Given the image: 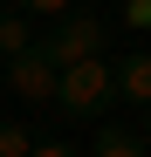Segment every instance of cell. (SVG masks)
<instances>
[{"label":"cell","mask_w":151,"mask_h":157,"mask_svg":"<svg viewBox=\"0 0 151 157\" xmlns=\"http://www.w3.org/2000/svg\"><path fill=\"white\" fill-rule=\"evenodd\" d=\"M28 157H76V150H69V144H35Z\"/></svg>","instance_id":"obj_10"},{"label":"cell","mask_w":151,"mask_h":157,"mask_svg":"<svg viewBox=\"0 0 151 157\" xmlns=\"http://www.w3.org/2000/svg\"><path fill=\"white\" fill-rule=\"evenodd\" d=\"M110 96H117V68H110V55L76 62V68L55 75V109H62V116H103Z\"/></svg>","instance_id":"obj_2"},{"label":"cell","mask_w":151,"mask_h":157,"mask_svg":"<svg viewBox=\"0 0 151 157\" xmlns=\"http://www.w3.org/2000/svg\"><path fill=\"white\" fill-rule=\"evenodd\" d=\"M7 89L28 102V109H55V62H48L41 48L14 55V62H7Z\"/></svg>","instance_id":"obj_3"},{"label":"cell","mask_w":151,"mask_h":157,"mask_svg":"<svg viewBox=\"0 0 151 157\" xmlns=\"http://www.w3.org/2000/svg\"><path fill=\"white\" fill-rule=\"evenodd\" d=\"M137 144H144V157H151V109H144V123H137Z\"/></svg>","instance_id":"obj_11"},{"label":"cell","mask_w":151,"mask_h":157,"mask_svg":"<svg viewBox=\"0 0 151 157\" xmlns=\"http://www.w3.org/2000/svg\"><path fill=\"white\" fill-rule=\"evenodd\" d=\"M124 28H131V34L151 28V0H124Z\"/></svg>","instance_id":"obj_9"},{"label":"cell","mask_w":151,"mask_h":157,"mask_svg":"<svg viewBox=\"0 0 151 157\" xmlns=\"http://www.w3.org/2000/svg\"><path fill=\"white\" fill-rule=\"evenodd\" d=\"M35 48H41V55L55 62V75H62V68H76V62H96V55L110 48V21L76 7V14H62V21H48V34H35Z\"/></svg>","instance_id":"obj_1"},{"label":"cell","mask_w":151,"mask_h":157,"mask_svg":"<svg viewBox=\"0 0 151 157\" xmlns=\"http://www.w3.org/2000/svg\"><path fill=\"white\" fill-rule=\"evenodd\" d=\"M96 157H144V144H137V130L103 123V130H96Z\"/></svg>","instance_id":"obj_6"},{"label":"cell","mask_w":151,"mask_h":157,"mask_svg":"<svg viewBox=\"0 0 151 157\" xmlns=\"http://www.w3.org/2000/svg\"><path fill=\"white\" fill-rule=\"evenodd\" d=\"M14 14H28V21H62V14H76V0H14Z\"/></svg>","instance_id":"obj_8"},{"label":"cell","mask_w":151,"mask_h":157,"mask_svg":"<svg viewBox=\"0 0 151 157\" xmlns=\"http://www.w3.org/2000/svg\"><path fill=\"white\" fill-rule=\"evenodd\" d=\"M28 150H35V130L14 123V116H0V157H28Z\"/></svg>","instance_id":"obj_7"},{"label":"cell","mask_w":151,"mask_h":157,"mask_svg":"<svg viewBox=\"0 0 151 157\" xmlns=\"http://www.w3.org/2000/svg\"><path fill=\"white\" fill-rule=\"evenodd\" d=\"M117 96L137 102V109H151V48H131V55H117Z\"/></svg>","instance_id":"obj_4"},{"label":"cell","mask_w":151,"mask_h":157,"mask_svg":"<svg viewBox=\"0 0 151 157\" xmlns=\"http://www.w3.org/2000/svg\"><path fill=\"white\" fill-rule=\"evenodd\" d=\"M28 48H35V21L28 14H14V7H0V55H28Z\"/></svg>","instance_id":"obj_5"}]
</instances>
